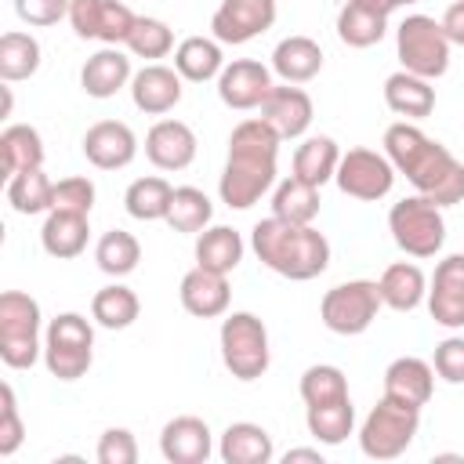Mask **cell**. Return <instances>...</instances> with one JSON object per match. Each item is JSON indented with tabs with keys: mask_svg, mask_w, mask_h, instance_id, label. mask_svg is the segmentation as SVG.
Wrapping results in <instances>:
<instances>
[{
	"mask_svg": "<svg viewBox=\"0 0 464 464\" xmlns=\"http://www.w3.org/2000/svg\"><path fill=\"white\" fill-rule=\"evenodd\" d=\"M170 199H174V185L160 174H149V178H134L123 192V207L134 221H167V210H170Z\"/></svg>",
	"mask_w": 464,
	"mask_h": 464,
	"instance_id": "cell-32",
	"label": "cell"
},
{
	"mask_svg": "<svg viewBox=\"0 0 464 464\" xmlns=\"http://www.w3.org/2000/svg\"><path fill=\"white\" fill-rule=\"evenodd\" d=\"M178 297H181V308L196 319H218L228 312V301H232V290H228V276L221 272H207V268H192L181 276V286H178Z\"/></svg>",
	"mask_w": 464,
	"mask_h": 464,
	"instance_id": "cell-21",
	"label": "cell"
},
{
	"mask_svg": "<svg viewBox=\"0 0 464 464\" xmlns=\"http://www.w3.org/2000/svg\"><path fill=\"white\" fill-rule=\"evenodd\" d=\"M323 69V47L312 36H286L272 51V72L283 83H308Z\"/></svg>",
	"mask_w": 464,
	"mask_h": 464,
	"instance_id": "cell-25",
	"label": "cell"
},
{
	"mask_svg": "<svg viewBox=\"0 0 464 464\" xmlns=\"http://www.w3.org/2000/svg\"><path fill=\"white\" fill-rule=\"evenodd\" d=\"M283 460H286V464H294V460L323 464V453H319V450H308V446H297V450H286V453H283Z\"/></svg>",
	"mask_w": 464,
	"mask_h": 464,
	"instance_id": "cell-50",
	"label": "cell"
},
{
	"mask_svg": "<svg viewBox=\"0 0 464 464\" xmlns=\"http://www.w3.org/2000/svg\"><path fill=\"white\" fill-rule=\"evenodd\" d=\"M384 105H388L395 116L424 120V116H431V109H435V87H431V80L399 69V72H392V76L384 80Z\"/></svg>",
	"mask_w": 464,
	"mask_h": 464,
	"instance_id": "cell-27",
	"label": "cell"
},
{
	"mask_svg": "<svg viewBox=\"0 0 464 464\" xmlns=\"http://www.w3.org/2000/svg\"><path fill=\"white\" fill-rule=\"evenodd\" d=\"M304 424H308V435L323 446H341L352 428H355V406H352V395L348 399H337V402H323V406H304Z\"/></svg>",
	"mask_w": 464,
	"mask_h": 464,
	"instance_id": "cell-35",
	"label": "cell"
},
{
	"mask_svg": "<svg viewBox=\"0 0 464 464\" xmlns=\"http://www.w3.org/2000/svg\"><path fill=\"white\" fill-rule=\"evenodd\" d=\"M91 214H76V210H47V221L40 228V243L51 257L58 261H69V257H80L87 250V239H91Z\"/></svg>",
	"mask_w": 464,
	"mask_h": 464,
	"instance_id": "cell-24",
	"label": "cell"
},
{
	"mask_svg": "<svg viewBox=\"0 0 464 464\" xmlns=\"http://www.w3.org/2000/svg\"><path fill=\"white\" fill-rule=\"evenodd\" d=\"M0 160H4V174H18V170H33L44 167V138L36 127L29 123H11L0 130Z\"/></svg>",
	"mask_w": 464,
	"mask_h": 464,
	"instance_id": "cell-34",
	"label": "cell"
},
{
	"mask_svg": "<svg viewBox=\"0 0 464 464\" xmlns=\"http://www.w3.org/2000/svg\"><path fill=\"white\" fill-rule=\"evenodd\" d=\"M279 134L261 120L250 116L232 127L228 134V160L218 181V196L232 210H250L272 185H276V160H279Z\"/></svg>",
	"mask_w": 464,
	"mask_h": 464,
	"instance_id": "cell-2",
	"label": "cell"
},
{
	"mask_svg": "<svg viewBox=\"0 0 464 464\" xmlns=\"http://www.w3.org/2000/svg\"><path fill=\"white\" fill-rule=\"evenodd\" d=\"M304 406H323V402H337V399H348V381L337 366L330 362H315L301 373V384H297Z\"/></svg>",
	"mask_w": 464,
	"mask_h": 464,
	"instance_id": "cell-42",
	"label": "cell"
},
{
	"mask_svg": "<svg viewBox=\"0 0 464 464\" xmlns=\"http://www.w3.org/2000/svg\"><path fill=\"white\" fill-rule=\"evenodd\" d=\"M337 163H341V149H337V141L330 134H312L294 152V174L312 181V185H319V188L326 181H334Z\"/></svg>",
	"mask_w": 464,
	"mask_h": 464,
	"instance_id": "cell-33",
	"label": "cell"
},
{
	"mask_svg": "<svg viewBox=\"0 0 464 464\" xmlns=\"http://www.w3.org/2000/svg\"><path fill=\"white\" fill-rule=\"evenodd\" d=\"M94 181L83 178V174H72V178H62L54 181V203L51 210H76V214H91L94 207Z\"/></svg>",
	"mask_w": 464,
	"mask_h": 464,
	"instance_id": "cell-44",
	"label": "cell"
},
{
	"mask_svg": "<svg viewBox=\"0 0 464 464\" xmlns=\"http://www.w3.org/2000/svg\"><path fill=\"white\" fill-rule=\"evenodd\" d=\"M319 185L290 174L272 188V214L290 225H312L319 218Z\"/></svg>",
	"mask_w": 464,
	"mask_h": 464,
	"instance_id": "cell-31",
	"label": "cell"
},
{
	"mask_svg": "<svg viewBox=\"0 0 464 464\" xmlns=\"http://www.w3.org/2000/svg\"><path fill=\"white\" fill-rule=\"evenodd\" d=\"M181 72L160 62H149L145 69H138L130 76V102L134 109H141L145 116H163L181 102Z\"/></svg>",
	"mask_w": 464,
	"mask_h": 464,
	"instance_id": "cell-20",
	"label": "cell"
},
{
	"mask_svg": "<svg viewBox=\"0 0 464 464\" xmlns=\"http://www.w3.org/2000/svg\"><path fill=\"white\" fill-rule=\"evenodd\" d=\"M83 156L98 170H123L138 156V138L123 120H98L83 134Z\"/></svg>",
	"mask_w": 464,
	"mask_h": 464,
	"instance_id": "cell-16",
	"label": "cell"
},
{
	"mask_svg": "<svg viewBox=\"0 0 464 464\" xmlns=\"http://www.w3.org/2000/svg\"><path fill=\"white\" fill-rule=\"evenodd\" d=\"M130 58L120 51V47H102V51H94L87 62H83V69H80V87H83V94L87 98H98V102H105V98H112V94H120L123 87H130Z\"/></svg>",
	"mask_w": 464,
	"mask_h": 464,
	"instance_id": "cell-23",
	"label": "cell"
},
{
	"mask_svg": "<svg viewBox=\"0 0 464 464\" xmlns=\"http://www.w3.org/2000/svg\"><path fill=\"white\" fill-rule=\"evenodd\" d=\"M381 145L395 174H406L417 196L431 199L435 207H453L464 199V163L446 145L428 138L420 127L399 120L384 130Z\"/></svg>",
	"mask_w": 464,
	"mask_h": 464,
	"instance_id": "cell-1",
	"label": "cell"
},
{
	"mask_svg": "<svg viewBox=\"0 0 464 464\" xmlns=\"http://www.w3.org/2000/svg\"><path fill=\"white\" fill-rule=\"evenodd\" d=\"M388 232L395 246L410 257H435L446 243V218L442 207H435L424 196H406L392 203L388 210Z\"/></svg>",
	"mask_w": 464,
	"mask_h": 464,
	"instance_id": "cell-8",
	"label": "cell"
},
{
	"mask_svg": "<svg viewBox=\"0 0 464 464\" xmlns=\"http://www.w3.org/2000/svg\"><path fill=\"white\" fill-rule=\"evenodd\" d=\"M428 312L446 330H464V254H446L428 283Z\"/></svg>",
	"mask_w": 464,
	"mask_h": 464,
	"instance_id": "cell-14",
	"label": "cell"
},
{
	"mask_svg": "<svg viewBox=\"0 0 464 464\" xmlns=\"http://www.w3.org/2000/svg\"><path fill=\"white\" fill-rule=\"evenodd\" d=\"M94 261H98V268H102L105 276L123 279V276H130V272L138 268V261H141V243H138L127 228H109V232L98 239V246H94Z\"/></svg>",
	"mask_w": 464,
	"mask_h": 464,
	"instance_id": "cell-41",
	"label": "cell"
},
{
	"mask_svg": "<svg viewBox=\"0 0 464 464\" xmlns=\"http://www.w3.org/2000/svg\"><path fill=\"white\" fill-rule=\"evenodd\" d=\"M138 14L123 0H72L69 25L80 40H102L105 47L127 44Z\"/></svg>",
	"mask_w": 464,
	"mask_h": 464,
	"instance_id": "cell-12",
	"label": "cell"
},
{
	"mask_svg": "<svg viewBox=\"0 0 464 464\" xmlns=\"http://www.w3.org/2000/svg\"><path fill=\"white\" fill-rule=\"evenodd\" d=\"M123 47H127L134 58L156 62V58H167V54L174 51V33H170L167 22L149 18V14H138V22H134V29H130V36H127Z\"/></svg>",
	"mask_w": 464,
	"mask_h": 464,
	"instance_id": "cell-43",
	"label": "cell"
},
{
	"mask_svg": "<svg viewBox=\"0 0 464 464\" xmlns=\"http://www.w3.org/2000/svg\"><path fill=\"white\" fill-rule=\"evenodd\" d=\"M40 69V44L33 33H4L0 36V80L4 83H18V80H29L36 76Z\"/></svg>",
	"mask_w": 464,
	"mask_h": 464,
	"instance_id": "cell-39",
	"label": "cell"
},
{
	"mask_svg": "<svg viewBox=\"0 0 464 464\" xmlns=\"http://www.w3.org/2000/svg\"><path fill=\"white\" fill-rule=\"evenodd\" d=\"M94 457L98 464H138V442L127 428H105Z\"/></svg>",
	"mask_w": 464,
	"mask_h": 464,
	"instance_id": "cell-46",
	"label": "cell"
},
{
	"mask_svg": "<svg viewBox=\"0 0 464 464\" xmlns=\"http://www.w3.org/2000/svg\"><path fill=\"white\" fill-rule=\"evenodd\" d=\"M431 366L446 384H464V337L453 334V337L439 341L435 355H431Z\"/></svg>",
	"mask_w": 464,
	"mask_h": 464,
	"instance_id": "cell-47",
	"label": "cell"
},
{
	"mask_svg": "<svg viewBox=\"0 0 464 464\" xmlns=\"http://www.w3.org/2000/svg\"><path fill=\"white\" fill-rule=\"evenodd\" d=\"M141 312V301L130 286L123 283H109L91 297V319L105 330H127Z\"/></svg>",
	"mask_w": 464,
	"mask_h": 464,
	"instance_id": "cell-36",
	"label": "cell"
},
{
	"mask_svg": "<svg viewBox=\"0 0 464 464\" xmlns=\"http://www.w3.org/2000/svg\"><path fill=\"white\" fill-rule=\"evenodd\" d=\"M417 428H420V410L381 395V402L366 413L359 428V450L370 460H395L410 450V442L417 439Z\"/></svg>",
	"mask_w": 464,
	"mask_h": 464,
	"instance_id": "cell-9",
	"label": "cell"
},
{
	"mask_svg": "<svg viewBox=\"0 0 464 464\" xmlns=\"http://www.w3.org/2000/svg\"><path fill=\"white\" fill-rule=\"evenodd\" d=\"M312 116H315V105H312L308 91H301L297 83H279V87H272L268 98L261 102V120H265L283 141L301 138V134L312 127Z\"/></svg>",
	"mask_w": 464,
	"mask_h": 464,
	"instance_id": "cell-17",
	"label": "cell"
},
{
	"mask_svg": "<svg viewBox=\"0 0 464 464\" xmlns=\"http://www.w3.org/2000/svg\"><path fill=\"white\" fill-rule=\"evenodd\" d=\"M218 457L225 464H268L276 457V446H272V435L254 424V420H236L221 431V442H218Z\"/></svg>",
	"mask_w": 464,
	"mask_h": 464,
	"instance_id": "cell-26",
	"label": "cell"
},
{
	"mask_svg": "<svg viewBox=\"0 0 464 464\" xmlns=\"http://www.w3.org/2000/svg\"><path fill=\"white\" fill-rule=\"evenodd\" d=\"M243 250H246L243 236L228 225H207L196 236V265L207 272H221V276L236 272L243 261Z\"/></svg>",
	"mask_w": 464,
	"mask_h": 464,
	"instance_id": "cell-28",
	"label": "cell"
},
{
	"mask_svg": "<svg viewBox=\"0 0 464 464\" xmlns=\"http://www.w3.org/2000/svg\"><path fill=\"white\" fill-rule=\"evenodd\" d=\"M218 344H221V362L236 381L265 377L272 362V348H268V330L254 312H228L221 319Z\"/></svg>",
	"mask_w": 464,
	"mask_h": 464,
	"instance_id": "cell-5",
	"label": "cell"
},
{
	"mask_svg": "<svg viewBox=\"0 0 464 464\" xmlns=\"http://www.w3.org/2000/svg\"><path fill=\"white\" fill-rule=\"evenodd\" d=\"M355 4H362V7H370V11H377V14H392V11L399 7V0H355Z\"/></svg>",
	"mask_w": 464,
	"mask_h": 464,
	"instance_id": "cell-51",
	"label": "cell"
},
{
	"mask_svg": "<svg viewBox=\"0 0 464 464\" xmlns=\"http://www.w3.org/2000/svg\"><path fill=\"white\" fill-rule=\"evenodd\" d=\"M44 355L40 304L22 290L0 294V359L11 370H29Z\"/></svg>",
	"mask_w": 464,
	"mask_h": 464,
	"instance_id": "cell-6",
	"label": "cell"
},
{
	"mask_svg": "<svg viewBox=\"0 0 464 464\" xmlns=\"http://www.w3.org/2000/svg\"><path fill=\"white\" fill-rule=\"evenodd\" d=\"M196 130L181 120H156L145 134V156L160 170H185L196 160Z\"/></svg>",
	"mask_w": 464,
	"mask_h": 464,
	"instance_id": "cell-19",
	"label": "cell"
},
{
	"mask_svg": "<svg viewBox=\"0 0 464 464\" xmlns=\"http://www.w3.org/2000/svg\"><path fill=\"white\" fill-rule=\"evenodd\" d=\"M276 25V0H221L210 14V36L218 44H250Z\"/></svg>",
	"mask_w": 464,
	"mask_h": 464,
	"instance_id": "cell-13",
	"label": "cell"
},
{
	"mask_svg": "<svg viewBox=\"0 0 464 464\" xmlns=\"http://www.w3.org/2000/svg\"><path fill=\"white\" fill-rule=\"evenodd\" d=\"M160 453L170 464H207L214 453V435L203 417L181 413L163 424L160 431Z\"/></svg>",
	"mask_w": 464,
	"mask_h": 464,
	"instance_id": "cell-18",
	"label": "cell"
},
{
	"mask_svg": "<svg viewBox=\"0 0 464 464\" xmlns=\"http://www.w3.org/2000/svg\"><path fill=\"white\" fill-rule=\"evenodd\" d=\"M337 188L352 199H362V203H377L392 192L395 185V167L384 152H373V149H348L341 152V163H337V174H334Z\"/></svg>",
	"mask_w": 464,
	"mask_h": 464,
	"instance_id": "cell-11",
	"label": "cell"
},
{
	"mask_svg": "<svg viewBox=\"0 0 464 464\" xmlns=\"http://www.w3.org/2000/svg\"><path fill=\"white\" fill-rule=\"evenodd\" d=\"M431 392H435V366L431 362H424L417 355H402V359L388 362V370H384V395L388 399L420 410V406H428Z\"/></svg>",
	"mask_w": 464,
	"mask_h": 464,
	"instance_id": "cell-22",
	"label": "cell"
},
{
	"mask_svg": "<svg viewBox=\"0 0 464 464\" xmlns=\"http://www.w3.org/2000/svg\"><path fill=\"white\" fill-rule=\"evenodd\" d=\"M384 33H388V14H377V11H370V7H362L355 0H348L337 11V36L348 47H359V51L373 47V44L384 40Z\"/></svg>",
	"mask_w": 464,
	"mask_h": 464,
	"instance_id": "cell-37",
	"label": "cell"
},
{
	"mask_svg": "<svg viewBox=\"0 0 464 464\" xmlns=\"http://www.w3.org/2000/svg\"><path fill=\"white\" fill-rule=\"evenodd\" d=\"M7 203L14 214H44L54 203V181L44 174V167L18 170L7 178Z\"/></svg>",
	"mask_w": 464,
	"mask_h": 464,
	"instance_id": "cell-38",
	"label": "cell"
},
{
	"mask_svg": "<svg viewBox=\"0 0 464 464\" xmlns=\"http://www.w3.org/2000/svg\"><path fill=\"white\" fill-rule=\"evenodd\" d=\"M94 362V326L80 312H62L44 330V366L58 381H80Z\"/></svg>",
	"mask_w": 464,
	"mask_h": 464,
	"instance_id": "cell-4",
	"label": "cell"
},
{
	"mask_svg": "<svg viewBox=\"0 0 464 464\" xmlns=\"http://www.w3.org/2000/svg\"><path fill=\"white\" fill-rule=\"evenodd\" d=\"M69 4L72 0H14V14L25 25H58L62 18H69Z\"/></svg>",
	"mask_w": 464,
	"mask_h": 464,
	"instance_id": "cell-48",
	"label": "cell"
},
{
	"mask_svg": "<svg viewBox=\"0 0 464 464\" xmlns=\"http://www.w3.org/2000/svg\"><path fill=\"white\" fill-rule=\"evenodd\" d=\"M174 69H178L181 80H188V83L218 80L221 69H225L221 44H218L214 36H185V40L174 47Z\"/></svg>",
	"mask_w": 464,
	"mask_h": 464,
	"instance_id": "cell-30",
	"label": "cell"
},
{
	"mask_svg": "<svg viewBox=\"0 0 464 464\" xmlns=\"http://www.w3.org/2000/svg\"><path fill=\"white\" fill-rule=\"evenodd\" d=\"M214 218V203L203 188L196 185H181L174 188V199H170V210H167V225L174 232H185V236H199Z\"/></svg>",
	"mask_w": 464,
	"mask_h": 464,
	"instance_id": "cell-40",
	"label": "cell"
},
{
	"mask_svg": "<svg viewBox=\"0 0 464 464\" xmlns=\"http://www.w3.org/2000/svg\"><path fill=\"white\" fill-rule=\"evenodd\" d=\"M272 72L268 65H261L257 58H236L221 69L218 76V98L236 109V112H246V109H261V102L268 98L272 91Z\"/></svg>",
	"mask_w": 464,
	"mask_h": 464,
	"instance_id": "cell-15",
	"label": "cell"
},
{
	"mask_svg": "<svg viewBox=\"0 0 464 464\" xmlns=\"http://www.w3.org/2000/svg\"><path fill=\"white\" fill-rule=\"evenodd\" d=\"M439 22H442V29H446L450 44L464 47V0H453V4L446 7V14H442Z\"/></svg>",
	"mask_w": 464,
	"mask_h": 464,
	"instance_id": "cell-49",
	"label": "cell"
},
{
	"mask_svg": "<svg viewBox=\"0 0 464 464\" xmlns=\"http://www.w3.org/2000/svg\"><path fill=\"white\" fill-rule=\"evenodd\" d=\"M25 439V424L18 417V402H14V388L4 381L0 384V457H11Z\"/></svg>",
	"mask_w": 464,
	"mask_h": 464,
	"instance_id": "cell-45",
	"label": "cell"
},
{
	"mask_svg": "<svg viewBox=\"0 0 464 464\" xmlns=\"http://www.w3.org/2000/svg\"><path fill=\"white\" fill-rule=\"evenodd\" d=\"M402 4H417V0H399V7H402Z\"/></svg>",
	"mask_w": 464,
	"mask_h": 464,
	"instance_id": "cell-52",
	"label": "cell"
},
{
	"mask_svg": "<svg viewBox=\"0 0 464 464\" xmlns=\"http://www.w3.org/2000/svg\"><path fill=\"white\" fill-rule=\"evenodd\" d=\"M381 286V301L392 308V312H413L420 301H428V279L420 272V265L413 261H395L381 272L377 279Z\"/></svg>",
	"mask_w": 464,
	"mask_h": 464,
	"instance_id": "cell-29",
	"label": "cell"
},
{
	"mask_svg": "<svg viewBox=\"0 0 464 464\" xmlns=\"http://www.w3.org/2000/svg\"><path fill=\"white\" fill-rule=\"evenodd\" d=\"M450 36L431 14H406L395 29V54L406 72L439 80L450 69Z\"/></svg>",
	"mask_w": 464,
	"mask_h": 464,
	"instance_id": "cell-7",
	"label": "cell"
},
{
	"mask_svg": "<svg viewBox=\"0 0 464 464\" xmlns=\"http://www.w3.org/2000/svg\"><path fill=\"white\" fill-rule=\"evenodd\" d=\"M250 246L265 268L283 279L308 283L330 265V239L312 225H290L276 214L261 218L250 232Z\"/></svg>",
	"mask_w": 464,
	"mask_h": 464,
	"instance_id": "cell-3",
	"label": "cell"
},
{
	"mask_svg": "<svg viewBox=\"0 0 464 464\" xmlns=\"http://www.w3.org/2000/svg\"><path fill=\"white\" fill-rule=\"evenodd\" d=\"M381 286L373 279H348V283H337L323 294L319 301V319L330 334H341V337H355V334H366L381 312Z\"/></svg>",
	"mask_w": 464,
	"mask_h": 464,
	"instance_id": "cell-10",
	"label": "cell"
}]
</instances>
